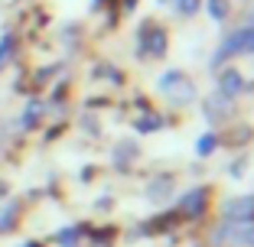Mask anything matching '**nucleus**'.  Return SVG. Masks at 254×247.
<instances>
[{
    "label": "nucleus",
    "instance_id": "nucleus-1",
    "mask_svg": "<svg viewBox=\"0 0 254 247\" xmlns=\"http://www.w3.org/2000/svg\"><path fill=\"white\" fill-rule=\"evenodd\" d=\"M225 218H228V221H251L254 218V195H248V198H232V202L225 205Z\"/></svg>",
    "mask_w": 254,
    "mask_h": 247
},
{
    "label": "nucleus",
    "instance_id": "nucleus-2",
    "mask_svg": "<svg viewBox=\"0 0 254 247\" xmlns=\"http://www.w3.org/2000/svg\"><path fill=\"white\" fill-rule=\"evenodd\" d=\"M228 114H232V98H225L222 91L205 98V117L209 120H222V117H228Z\"/></svg>",
    "mask_w": 254,
    "mask_h": 247
},
{
    "label": "nucleus",
    "instance_id": "nucleus-3",
    "mask_svg": "<svg viewBox=\"0 0 254 247\" xmlns=\"http://www.w3.org/2000/svg\"><path fill=\"white\" fill-rule=\"evenodd\" d=\"M241 88H245V78H241L238 68H228V72H222V78H218V91H222L225 98L238 95Z\"/></svg>",
    "mask_w": 254,
    "mask_h": 247
},
{
    "label": "nucleus",
    "instance_id": "nucleus-4",
    "mask_svg": "<svg viewBox=\"0 0 254 247\" xmlns=\"http://www.w3.org/2000/svg\"><path fill=\"white\" fill-rule=\"evenodd\" d=\"M43 117H46V104H43V101H30L26 111H23V117H20V127L30 130V127H36Z\"/></svg>",
    "mask_w": 254,
    "mask_h": 247
},
{
    "label": "nucleus",
    "instance_id": "nucleus-5",
    "mask_svg": "<svg viewBox=\"0 0 254 247\" xmlns=\"http://www.w3.org/2000/svg\"><path fill=\"white\" fill-rule=\"evenodd\" d=\"M202 208H205V192H202V189H192L189 195H183V211H186V215L195 218Z\"/></svg>",
    "mask_w": 254,
    "mask_h": 247
},
{
    "label": "nucleus",
    "instance_id": "nucleus-6",
    "mask_svg": "<svg viewBox=\"0 0 254 247\" xmlns=\"http://www.w3.org/2000/svg\"><path fill=\"white\" fill-rule=\"evenodd\" d=\"M173 7H176L180 16H192V13H199L202 0H173Z\"/></svg>",
    "mask_w": 254,
    "mask_h": 247
},
{
    "label": "nucleus",
    "instance_id": "nucleus-7",
    "mask_svg": "<svg viewBox=\"0 0 254 247\" xmlns=\"http://www.w3.org/2000/svg\"><path fill=\"white\" fill-rule=\"evenodd\" d=\"M228 10H232L228 0H209V16H212V20H225Z\"/></svg>",
    "mask_w": 254,
    "mask_h": 247
},
{
    "label": "nucleus",
    "instance_id": "nucleus-8",
    "mask_svg": "<svg viewBox=\"0 0 254 247\" xmlns=\"http://www.w3.org/2000/svg\"><path fill=\"white\" fill-rule=\"evenodd\" d=\"M13 46H16V39H13V33H3L0 36V68L7 65V55L13 52Z\"/></svg>",
    "mask_w": 254,
    "mask_h": 247
},
{
    "label": "nucleus",
    "instance_id": "nucleus-9",
    "mask_svg": "<svg viewBox=\"0 0 254 247\" xmlns=\"http://www.w3.org/2000/svg\"><path fill=\"white\" fill-rule=\"evenodd\" d=\"M147 46H150V55H163L166 52V36L160 30H153V39H147Z\"/></svg>",
    "mask_w": 254,
    "mask_h": 247
},
{
    "label": "nucleus",
    "instance_id": "nucleus-10",
    "mask_svg": "<svg viewBox=\"0 0 254 247\" xmlns=\"http://www.w3.org/2000/svg\"><path fill=\"white\" fill-rule=\"evenodd\" d=\"M212 150H215V134H202L199 143H195V153L205 156V153H212Z\"/></svg>",
    "mask_w": 254,
    "mask_h": 247
},
{
    "label": "nucleus",
    "instance_id": "nucleus-11",
    "mask_svg": "<svg viewBox=\"0 0 254 247\" xmlns=\"http://www.w3.org/2000/svg\"><path fill=\"white\" fill-rule=\"evenodd\" d=\"M134 153H137V147H134V143H127V147H124V143H121V147H118V153H114V159H118V163H121V159H130V156H134Z\"/></svg>",
    "mask_w": 254,
    "mask_h": 247
},
{
    "label": "nucleus",
    "instance_id": "nucleus-12",
    "mask_svg": "<svg viewBox=\"0 0 254 247\" xmlns=\"http://www.w3.org/2000/svg\"><path fill=\"white\" fill-rule=\"evenodd\" d=\"M245 52L254 55V26H248V36H245Z\"/></svg>",
    "mask_w": 254,
    "mask_h": 247
},
{
    "label": "nucleus",
    "instance_id": "nucleus-13",
    "mask_svg": "<svg viewBox=\"0 0 254 247\" xmlns=\"http://www.w3.org/2000/svg\"><path fill=\"white\" fill-rule=\"evenodd\" d=\"M75 238H78L75 231H62V234H59V244H65V247H68V244H75Z\"/></svg>",
    "mask_w": 254,
    "mask_h": 247
},
{
    "label": "nucleus",
    "instance_id": "nucleus-14",
    "mask_svg": "<svg viewBox=\"0 0 254 247\" xmlns=\"http://www.w3.org/2000/svg\"><path fill=\"white\" fill-rule=\"evenodd\" d=\"M245 241H248V244H254V228H251V231L245 234Z\"/></svg>",
    "mask_w": 254,
    "mask_h": 247
},
{
    "label": "nucleus",
    "instance_id": "nucleus-15",
    "mask_svg": "<svg viewBox=\"0 0 254 247\" xmlns=\"http://www.w3.org/2000/svg\"><path fill=\"white\" fill-rule=\"evenodd\" d=\"M26 247H36V244H26Z\"/></svg>",
    "mask_w": 254,
    "mask_h": 247
}]
</instances>
